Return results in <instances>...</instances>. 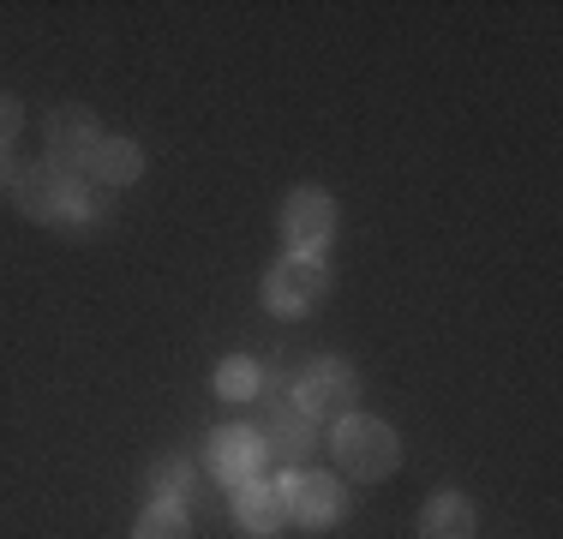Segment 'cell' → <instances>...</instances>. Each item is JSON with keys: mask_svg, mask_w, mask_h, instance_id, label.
<instances>
[{"mask_svg": "<svg viewBox=\"0 0 563 539\" xmlns=\"http://www.w3.org/2000/svg\"><path fill=\"white\" fill-rule=\"evenodd\" d=\"M90 168H97V180H109V186H132L144 174V151L132 139H102L97 156H90Z\"/></svg>", "mask_w": 563, "mask_h": 539, "instance_id": "cell-12", "label": "cell"}, {"mask_svg": "<svg viewBox=\"0 0 563 539\" xmlns=\"http://www.w3.org/2000/svg\"><path fill=\"white\" fill-rule=\"evenodd\" d=\"M19 210L31 222H66V228H85L90 222V198L78 186V174L66 162H36V168L19 174Z\"/></svg>", "mask_w": 563, "mask_h": 539, "instance_id": "cell-1", "label": "cell"}, {"mask_svg": "<svg viewBox=\"0 0 563 539\" xmlns=\"http://www.w3.org/2000/svg\"><path fill=\"white\" fill-rule=\"evenodd\" d=\"M151 504H192V492H198V474H192V462L186 455H163V462L151 468Z\"/></svg>", "mask_w": 563, "mask_h": 539, "instance_id": "cell-13", "label": "cell"}, {"mask_svg": "<svg viewBox=\"0 0 563 539\" xmlns=\"http://www.w3.org/2000/svg\"><path fill=\"white\" fill-rule=\"evenodd\" d=\"M276 485H282L288 516L300 521V528H336V521L347 516V485L336 474H306V468H288Z\"/></svg>", "mask_w": 563, "mask_h": 539, "instance_id": "cell-5", "label": "cell"}, {"mask_svg": "<svg viewBox=\"0 0 563 539\" xmlns=\"http://www.w3.org/2000/svg\"><path fill=\"white\" fill-rule=\"evenodd\" d=\"M354 396H360V377L347 360H312L294 377V408L306 420H342V414H354Z\"/></svg>", "mask_w": 563, "mask_h": 539, "instance_id": "cell-4", "label": "cell"}, {"mask_svg": "<svg viewBox=\"0 0 563 539\" xmlns=\"http://www.w3.org/2000/svg\"><path fill=\"white\" fill-rule=\"evenodd\" d=\"M97 144H102V132H97V114L90 108H55L48 114V151H55V162H90L97 156Z\"/></svg>", "mask_w": 563, "mask_h": 539, "instance_id": "cell-10", "label": "cell"}, {"mask_svg": "<svg viewBox=\"0 0 563 539\" xmlns=\"http://www.w3.org/2000/svg\"><path fill=\"white\" fill-rule=\"evenodd\" d=\"M258 384H264V372L252 366L246 354H228L217 366V396L222 402H258Z\"/></svg>", "mask_w": 563, "mask_h": 539, "instance_id": "cell-14", "label": "cell"}, {"mask_svg": "<svg viewBox=\"0 0 563 539\" xmlns=\"http://www.w3.org/2000/svg\"><path fill=\"white\" fill-rule=\"evenodd\" d=\"M330 234H336V198L318 193V186L288 193V205H282V240L294 252H318V246H330Z\"/></svg>", "mask_w": 563, "mask_h": 539, "instance_id": "cell-6", "label": "cell"}, {"mask_svg": "<svg viewBox=\"0 0 563 539\" xmlns=\"http://www.w3.org/2000/svg\"><path fill=\"white\" fill-rule=\"evenodd\" d=\"M420 539H474V504L462 492H438L420 509Z\"/></svg>", "mask_w": 563, "mask_h": 539, "instance_id": "cell-11", "label": "cell"}, {"mask_svg": "<svg viewBox=\"0 0 563 539\" xmlns=\"http://www.w3.org/2000/svg\"><path fill=\"white\" fill-rule=\"evenodd\" d=\"M336 462L354 480H390L401 468V438L372 414H342L336 420Z\"/></svg>", "mask_w": 563, "mask_h": 539, "instance_id": "cell-2", "label": "cell"}, {"mask_svg": "<svg viewBox=\"0 0 563 539\" xmlns=\"http://www.w3.org/2000/svg\"><path fill=\"white\" fill-rule=\"evenodd\" d=\"M264 438L252 426H222V431H210V468H217V480L228 485H240V480H258V468H264Z\"/></svg>", "mask_w": 563, "mask_h": 539, "instance_id": "cell-8", "label": "cell"}, {"mask_svg": "<svg viewBox=\"0 0 563 539\" xmlns=\"http://www.w3.org/2000/svg\"><path fill=\"white\" fill-rule=\"evenodd\" d=\"M234 521L252 539H271L282 521H288V497H282V485H271V480H240L234 485Z\"/></svg>", "mask_w": 563, "mask_h": 539, "instance_id": "cell-9", "label": "cell"}, {"mask_svg": "<svg viewBox=\"0 0 563 539\" xmlns=\"http://www.w3.org/2000/svg\"><path fill=\"white\" fill-rule=\"evenodd\" d=\"M264 438V450H276L288 468H300L306 455L318 450V438H312V420H306L300 408H294V396H271L264 402V414H258V426H252Z\"/></svg>", "mask_w": 563, "mask_h": 539, "instance_id": "cell-7", "label": "cell"}, {"mask_svg": "<svg viewBox=\"0 0 563 539\" xmlns=\"http://www.w3.org/2000/svg\"><path fill=\"white\" fill-rule=\"evenodd\" d=\"M132 539H186V509L180 504H144Z\"/></svg>", "mask_w": 563, "mask_h": 539, "instance_id": "cell-15", "label": "cell"}, {"mask_svg": "<svg viewBox=\"0 0 563 539\" xmlns=\"http://www.w3.org/2000/svg\"><path fill=\"white\" fill-rule=\"evenodd\" d=\"M19 120H24V114H19V102L0 97V151H7L12 139H19Z\"/></svg>", "mask_w": 563, "mask_h": 539, "instance_id": "cell-16", "label": "cell"}, {"mask_svg": "<svg viewBox=\"0 0 563 539\" xmlns=\"http://www.w3.org/2000/svg\"><path fill=\"white\" fill-rule=\"evenodd\" d=\"M324 288H330L324 258H312V252H288V258L271 264V276H264V306H271L276 318H306L318 300H324Z\"/></svg>", "mask_w": 563, "mask_h": 539, "instance_id": "cell-3", "label": "cell"}]
</instances>
